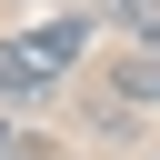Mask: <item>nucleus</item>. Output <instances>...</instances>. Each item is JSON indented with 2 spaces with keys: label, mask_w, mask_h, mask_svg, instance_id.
I'll return each mask as SVG.
<instances>
[{
  "label": "nucleus",
  "mask_w": 160,
  "mask_h": 160,
  "mask_svg": "<svg viewBox=\"0 0 160 160\" xmlns=\"http://www.w3.org/2000/svg\"><path fill=\"white\" fill-rule=\"evenodd\" d=\"M80 50H90V10H60V20H40V30H10V40H0V110H40V100L80 70Z\"/></svg>",
  "instance_id": "1"
},
{
  "label": "nucleus",
  "mask_w": 160,
  "mask_h": 160,
  "mask_svg": "<svg viewBox=\"0 0 160 160\" xmlns=\"http://www.w3.org/2000/svg\"><path fill=\"white\" fill-rule=\"evenodd\" d=\"M120 100H160V50H130L120 60Z\"/></svg>",
  "instance_id": "2"
},
{
  "label": "nucleus",
  "mask_w": 160,
  "mask_h": 160,
  "mask_svg": "<svg viewBox=\"0 0 160 160\" xmlns=\"http://www.w3.org/2000/svg\"><path fill=\"white\" fill-rule=\"evenodd\" d=\"M0 160H50V150H40L30 130H0Z\"/></svg>",
  "instance_id": "3"
}]
</instances>
